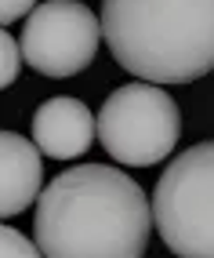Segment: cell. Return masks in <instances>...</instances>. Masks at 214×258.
Segmentation results:
<instances>
[{
    "label": "cell",
    "instance_id": "1",
    "mask_svg": "<svg viewBox=\"0 0 214 258\" xmlns=\"http://www.w3.org/2000/svg\"><path fill=\"white\" fill-rule=\"evenodd\" d=\"M33 229L44 258H141L153 204L120 167L80 164L40 189Z\"/></svg>",
    "mask_w": 214,
    "mask_h": 258
},
{
    "label": "cell",
    "instance_id": "2",
    "mask_svg": "<svg viewBox=\"0 0 214 258\" xmlns=\"http://www.w3.org/2000/svg\"><path fill=\"white\" fill-rule=\"evenodd\" d=\"M102 37L138 80H200L214 70V0H102Z\"/></svg>",
    "mask_w": 214,
    "mask_h": 258
},
{
    "label": "cell",
    "instance_id": "5",
    "mask_svg": "<svg viewBox=\"0 0 214 258\" xmlns=\"http://www.w3.org/2000/svg\"><path fill=\"white\" fill-rule=\"evenodd\" d=\"M102 40L98 15L80 0H47L26 15L22 62L44 77H77L87 70Z\"/></svg>",
    "mask_w": 214,
    "mask_h": 258
},
{
    "label": "cell",
    "instance_id": "6",
    "mask_svg": "<svg viewBox=\"0 0 214 258\" xmlns=\"http://www.w3.org/2000/svg\"><path fill=\"white\" fill-rule=\"evenodd\" d=\"M95 135H98V120L80 98L58 95V98H47L33 113V146L51 160L84 157L91 149Z\"/></svg>",
    "mask_w": 214,
    "mask_h": 258
},
{
    "label": "cell",
    "instance_id": "8",
    "mask_svg": "<svg viewBox=\"0 0 214 258\" xmlns=\"http://www.w3.org/2000/svg\"><path fill=\"white\" fill-rule=\"evenodd\" d=\"M19 70H22V47L11 40L8 29H0V91L19 80Z\"/></svg>",
    "mask_w": 214,
    "mask_h": 258
},
{
    "label": "cell",
    "instance_id": "9",
    "mask_svg": "<svg viewBox=\"0 0 214 258\" xmlns=\"http://www.w3.org/2000/svg\"><path fill=\"white\" fill-rule=\"evenodd\" d=\"M0 258H44L40 247L29 236H22L19 229L0 226Z\"/></svg>",
    "mask_w": 214,
    "mask_h": 258
},
{
    "label": "cell",
    "instance_id": "7",
    "mask_svg": "<svg viewBox=\"0 0 214 258\" xmlns=\"http://www.w3.org/2000/svg\"><path fill=\"white\" fill-rule=\"evenodd\" d=\"M40 149L15 131H0V218L22 215L40 197Z\"/></svg>",
    "mask_w": 214,
    "mask_h": 258
},
{
    "label": "cell",
    "instance_id": "3",
    "mask_svg": "<svg viewBox=\"0 0 214 258\" xmlns=\"http://www.w3.org/2000/svg\"><path fill=\"white\" fill-rule=\"evenodd\" d=\"M153 222L178 258H214V142L189 146L153 193Z\"/></svg>",
    "mask_w": 214,
    "mask_h": 258
},
{
    "label": "cell",
    "instance_id": "10",
    "mask_svg": "<svg viewBox=\"0 0 214 258\" xmlns=\"http://www.w3.org/2000/svg\"><path fill=\"white\" fill-rule=\"evenodd\" d=\"M33 8H37V0H0V26L26 19Z\"/></svg>",
    "mask_w": 214,
    "mask_h": 258
},
{
    "label": "cell",
    "instance_id": "4",
    "mask_svg": "<svg viewBox=\"0 0 214 258\" xmlns=\"http://www.w3.org/2000/svg\"><path fill=\"white\" fill-rule=\"evenodd\" d=\"M182 113L174 98L149 80L116 88L98 109V142L116 164L153 167L178 146Z\"/></svg>",
    "mask_w": 214,
    "mask_h": 258
}]
</instances>
